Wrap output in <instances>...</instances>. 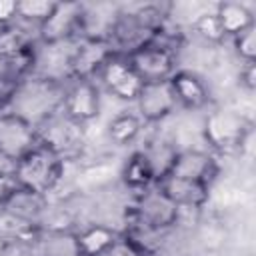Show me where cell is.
<instances>
[{
	"mask_svg": "<svg viewBox=\"0 0 256 256\" xmlns=\"http://www.w3.org/2000/svg\"><path fill=\"white\" fill-rule=\"evenodd\" d=\"M58 76L48 74H32L20 82L16 100L10 112H16L30 120L32 124H40L46 118L58 114L62 110V100L66 92V82Z\"/></svg>",
	"mask_w": 256,
	"mask_h": 256,
	"instance_id": "cell-1",
	"label": "cell"
},
{
	"mask_svg": "<svg viewBox=\"0 0 256 256\" xmlns=\"http://www.w3.org/2000/svg\"><path fill=\"white\" fill-rule=\"evenodd\" d=\"M66 160H62L50 148L38 144L26 156L16 162L14 176L22 188L50 196L64 180Z\"/></svg>",
	"mask_w": 256,
	"mask_h": 256,
	"instance_id": "cell-2",
	"label": "cell"
},
{
	"mask_svg": "<svg viewBox=\"0 0 256 256\" xmlns=\"http://www.w3.org/2000/svg\"><path fill=\"white\" fill-rule=\"evenodd\" d=\"M180 216H182V210L156 184L138 192L128 210L130 224H136L154 234L174 228L180 222Z\"/></svg>",
	"mask_w": 256,
	"mask_h": 256,
	"instance_id": "cell-3",
	"label": "cell"
},
{
	"mask_svg": "<svg viewBox=\"0 0 256 256\" xmlns=\"http://www.w3.org/2000/svg\"><path fill=\"white\" fill-rule=\"evenodd\" d=\"M252 120L236 110H214L204 118V138L212 150L230 154L242 150L252 136Z\"/></svg>",
	"mask_w": 256,
	"mask_h": 256,
	"instance_id": "cell-4",
	"label": "cell"
},
{
	"mask_svg": "<svg viewBox=\"0 0 256 256\" xmlns=\"http://www.w3.org/2000/svg\"><path fill=\"white\" fill-rule=\"evenodd\" d=\"M38 140L42 146L50 148L52 152H56L62 160H74L84 144V136H82V126L76 124L74 120H70L68 116L62 114V110L50 118H46L44 122H40L38 126Z\"/></svg>",
	"mask_w": 256,
	"mask_h": 256,
	"instance_id": "cell-5",
	"label": "cell"
},
{
	"mask_svg": "<svg viewBox=\"0 0 256 256\" xmlns=\"http://www.w3.org/2000/svg\"><path fill=\"white\" fill-rule=\"evenodd\" d=\"M86 4L82 2H56L52 14L36 28L38 40L44 46H58L62 42L78 40L82 32Z\"/></svg>",
	"mask_w": 256,
	"mask_h": 256,
	"instance_id": "cell-6",
	"label": "cell"
},
{
	"mask_svg": "<svg viewBox=\"0 0 256 256\" xmlns=\"http://www.w3.org/2000/svg\"><path fill=\"white\" fill-rule=\"evenodd\" d=\"M116 54L112 44L106 40L78 38L76 46L68 54L66 78L68 80H96L106 60Z\"/></svg>",
	"mask_w": 256,
	"mask_h": 256,
	"instance_id": "cell-7",
	"label": "cell"
},
{
	"mask_svg": "<svg viewBox=\"0 0 256 256\" xmlns=\"http://www.w3.org/2000/svg\"><path fill=\"white\" fill-rule=\"evenodd\" d=\"M40 144L38 128L24 116L16 112H6L0 116V152L18 162L30 150Z\"/></svg>",
	"mask_w": 256,
	"mask_h": 256,
	"instance_id": "cell-8",
	"label": "cell"
},
{
	"mask_svg": "<svg viewBox=\"0 0 256 256\" xmlns=\"http://www.w3.org/2000/svg\"><path fill=\"white\" fill-rule=\"evenodd\" d=\"M96 80H100V84L104 86V90L108 94H112L114 98L124 100V102H136V98L144 86L140 76L134 72L130 62L122 54H112L106 60V64L102 66V70L98 72Z\"/></svg>",
	"mask_w": 256,
	"mask_h": 256,
	"instance_id": "cell-9",
	"label": "cell"
},
{
	"mask_svg": "<svg viewBox=\"0 0 256 256\" xmlns=\"http://www.w3.org/2000/svg\"><path fill=\"white\" fill-rule=\"evenodd\" d=\"M62 114L80 126L96 120L100 114V88L96 80H68Z\"/></svg>",
	"mask_w": 256,
	"mask_h": 256,
	"instance_id": "cell-10",
	"label": "cell"
},
{
	"mask_svg": "<svg viewBox=\"0 0 256 256\" xmlns=\"http://www.w3.org/2000/svg\"><path fill=\"white\" fill-rule=\"evenodd\" d=\"M138 106V116L142 122H162L168 118L176 108V96L170 86V80H160V82H146L136 98Z\"/></svg>",
	"mask_w": 256,
	"mask_h": 256,
	"instance_id": "cell-11",
	"label": "cell"
},
{
	"mask_svg": "<svg viewBox=\"0 0 256 256\" xmlns=\"http://www.w3.org/2000/svg\"><path fill=\"white\" fill-rule=\"evenodd\" d=\"M174 176H182L188 180H196L212 188L214 180L220 174V164L214 154L204 150H178L174 166L170 170Z\"/></svg>",
	"mask_w": 256,
	"mask_h": 256,
	"instance_id": "cell-12",
	"label": "cell"
},
{
	"mask_svg": "<svg viewBox=\"0 0 256 256\" xmlns=\"http://www.w3.org/2000/svg\"><path fill=\"white\" fill-rule=\"evenodd\" d=\"M156 186L180 208V210H202L210 200V186L182 176L168 174L156 182Z\"/></svg>",
	"mask_w": 256,
	"mask_h": 256,
	"instance_id": "cell-13",
	"label": "cell"
},
{
	"mask_svg": "<svg viewBox=\"0 0 256 256\" xmlns=\"http://www.w3.org/2000/svg\"><path fill=\"white\" fill-rule=\"evenodd\" d=\"M170 86L178 106L184 110H202L210 104V90L206 82L192 70H176L170 76Z\"/></svg>",
	"mask_w": 256,
	"mask_h": 256,
	"instance_id": "cell-14",
	"label": "cell"
},
{
	"mask_svg": "<svg viewBox=\"0 0 256 256\" xmlns=\"http://www.w3.org/2000/svg\"><path fill=\"white\" fill-rule=\"evenodd\" d=\"M48 208H50L48 196L38 194V192L28 190V188H22V186L0 206L2 212L10 214L14 218H20L24 222L36 224L40 228H42V220H44Z\"/></svg>",
	"mask_w": 256,
	"mask_h": 256,
	"instance_id": "cell-15",
	"label": "cell"
},
{
	"mask_svg": "<svg viewBox=\"0 0 256 256\" xmlns=\"http://www.w3.org/2000/svg\"><path fill=\"white\" fill-rule=\"evenodd\" d=\"M32 252L36 256H80L78 232L74 228H42Z\"/></svg>",
	"mask_w": 256,
	"mask_h": 256,
	"instance_id": "cell-16",
	"label": "cell"
},
{
	"mask_svg": "<svg viewBox=\"0 0 256 256\" xmlns=\"http://www.w3.org/2000/svg\"><path fill=\"white\" fill-rule=\"evenodd\" d=\"M78 232L80 256H104L122 236V230L108 224H88Z\"/></svg>",
	"mask_w": 256,
	"mask_h": 256,
	"instance_id": "cell-17",
	"label": "cell"
},
{
	"mask_svg": "<svg viewBox=\"0 0 256 256\" xmlns=\"http://www.w3.org/2000/svg\"><path fill=\"white\" fill-rule=\"evenodd\" d=\"M214 14L218 16L226 38L228 36L232 38L236 34H242V32L254 28V14H252V10L248 6H244V4H240V2H232V0L218 2L216 8H214Z\"/></svg>",
	"mask_w": 256,
	"mask_h": 256,
	"instance_id": "cell-18",
	"label": "cell"
},
{
	"mask_svg": "<svg viewBox=\"0 0 256 256\" xmlns=\"http://www.w3.org/2000/svg\"><path fill=\"white\" fill-rule=\"evenodd\" d=\"M120 178H122L124 186L128 190H132L134 194H138V192H142V190H146V188L156 184V176H154L146 156L140 150H136V152H132L128 156V160L122 166Z\"/></svg>",
	"mask_w": 256,
	"mask_h": 256,
	"instance_id": "cell-19",
	"label": "cell"
},
{
	"mask_svg": "<svg viewBox=\"0 0 256 256\" xmlns=\"http://www.w3.org/2000/svg\"><path fill=\"white\" fill-rule=\"evenodd\" d=\"M36 40L30 34L28 26L20 24L18 20L6 26H0V62L6 64L30 46H34Z\"/></svg>",
	"mask_w": 256,
	"mask_h": 256,
	"instance_id": "cell-20",
	"label": "cell"
},
{
	"mask_svg": "<svg viewBox=\"0 0 256 256\" xmlns=\"http://www.w3.org/2000/svg\"><path fill=\"white\" fill-rule=\"evenodd\" d=\"M140 152L146 156V160L156 176V182H158L170 174L176 154H178V148L168 140H150L144 148H140Z\"/></svg>",
	"mask_w": 256,
	"mask_h": 256,
	"instance_id": "cell-21",
	"label": "cell"
},
{
	"mask_svg": "<svg viewBox=\"0 0 256 256\" xmlns=\"http://www.w3.org/2000/svg\"><path fill=\"white\" fill-rule=\"evenodd\" d=\"M142 118L134 112H120L108 122V138L116 146L132 144L142 132Z\"/></svg>",
	"mask_w": 256,
	"mask_h": 256,
	"instance_id": "cell-22",
	"label": "cell"
},
{
	"mask_svg": "<svg viewBox=\"0 0 256 256\" xmlns=\"http://www.w3.org/2000/svg\"><path fill=\"white\" fill-rule=\"evenodd\" d=\"M56 2L54 0H20L18 2V20L34 24L36 28L52 14Z\"/></svg>",
	"mask_w": 256,
	"mask_h": 256,
	"instance_id": "cell-23",
	"label": "cell"
},
{
	"mask_svg": "<svg viewBox=\"0 0 256 256\" xmlns=\"http://www.w3.org/2000/svg\"><path fill=\"white\" fill-rule=\"evenodd\" d=\"M192 30L208 44H222L226 40V34L222 30V24L214 12H202L194 22Z\"/></svg>",
	"mask_w": 256,
	"mask_h": 256,
	"instance_id": "cell-24",
	"label": "cell"
},
{
	"mask_svg": "<svg viewBox=\"0 0 256 256\" xmlns=\"http://www.w3.org/2000/svg\"><path fill=\"white\" fill-rule=\"evenodd\" d=\"M20 82H22V78H18V76H14L6 70L0 72V116L12 110V104L16 100Z\"/></svg>",
	"mask_w": 256,
	"mask_h": 256,
	"instance_id": "cell-25",
	"label": "cell"
},
{
	"mask_svg": "<svg viewBox=\"0 0 256 256\" xmlns=\"http://www.w3.org/2000/svg\"><path fill=\"white\" fill-rule=\"evenodd\" d=\"M232 44L236 54L244 60V62H256V26L232 36Z\"/></svg>",
	"mask_w": 256,
	"mask_h": 256,
	"instance_id": "cell-26",
	"label": "cell"
},
{
	"mask_svg": "<svg viewBox=\"0 0 256 256\" xmlns=\"http://www.w3.org/2000/svg\"><path fill=\"white\" fill-rule=\"evenodd\" d=\"M104 256H148L136 242H132L124 232H122V236L118 238V242L104 254Z\"/></svg>",
	"mask_w": 256,
	"mask_h": 256,
	"instance_id": "cell-27",
	"label": "cell"
},
{
	"mask_svg": "<svg viewBox=\"0 0 256 256\" xmlns=\"http://www.w3.org/2000/svg\"><path fill=\"white\" fill-rule=\"evenodd\" d=\"M238 78H240V86L246 92H254L256 90V62H244Z\"/></svg>",
	"mask_w": 256,
	"mask_h": 256,
	"instance_id": "cell-28",
	"label": "cell"
},
{
	"mask_svg": "<svg viewBox=\"0 0 256 256\" xmlns=\"http://www.w3.org/2000/svg\"><path fill=\"white\" fill-rule=\"evenodd\" d=\"M18 20V2L16 0H0V26L12 24Z\"/></svg>",
	"mask_w": 256,
	"mask_h": 256,
	"instance_id": "cell-29",
	"label": "cell"
},
{
	"mask_svg": "<svg viewBox=\"0 0 256 256\" xmlns=\"http://www.w3.org/2000/svg\"><path fill=\"white\" fill-rule=\"evenodd\" d=\"M20 188L14 174H0V206Z\"/></svg>",
	"mask_w": 256,
	"mask_h": 256,
	"instance_id": "cell-30",
	"label": "cell"
},
{
	"mask_svg": "<svg viewBox=\"0 0 256 256\" xmlns=\"http://www.w3.org/2000/svg\"><path fill=\"white\" fill-rule=\"evenodd\" d=\"M14 170H16V162L0 152V174H14Z\"/></svg>",
	"mask_w": 256,
	"mask_h": 256,
	"instance_id": "cell-31",
	"label": "cell"
},
{
	"mask_svg": "<svg viewBox=\"0 0 256 256\" xmlns=\"http://www.w3.org/2000/svg\"><path fill=\"white\" fill-rule=\"evenodd\" d=\"M0 256H28V248L22 246V244H14V246H10L6 252H2Z\"/></svg>",
	"mask_w": 256,
	"mask_h": 256,
	"instance_id": "cell-32",
	"label": "cell"
},
{
	"mask_svg": "<svg viewBox=\"0 0 256 256\" xmlns=\"http://www.w3.org/2000/svg\"><path fill=\"white\" fill-rule=\"evenodd\" d=\"M14 244H18V242H14L12 238H8L6 234H2V232H0V254H2V252H6V250H8L10 246H14Z\"/></svg>",
	"mask_w": 256,
	"mask_h": 256,
	"instance_id": "cell-33",
	"label": "cell"
}]
</instances>
